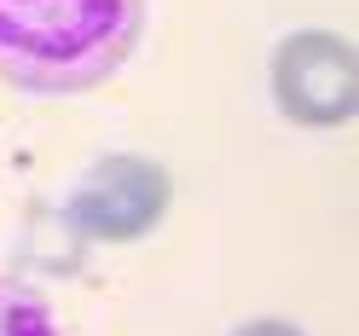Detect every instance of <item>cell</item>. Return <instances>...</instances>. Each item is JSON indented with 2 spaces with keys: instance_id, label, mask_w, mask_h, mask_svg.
<instances>
[{
  "instance_id": "cell-1",
  "label": "cell",
  "mask_w": 359,
  "mask_h": 336,
  "mask_svg": "<svg viewBox=\"0 0 359 336\" xmlns=\"http://www.w3.org/2000/svg\"><path fill=\"white\" fill-rule=\"evenodd\" d=\"M145 0H0V81L24 93H87L133 58Z\"/></svg>"
},
{
  "instance_id": "cell-2",
  "label": "cell",
  "mask_w": 359,
  "mask_h": 336,
  "mask_svg": "<svg viewBox=\"0 0 359 336\" xmlns=\"http://www.w3.org/2000/svg\"><path fill=\"white\" fill-rule=\"evenodd\" d=\"M174 203V174L145 151L93 156L64 191V227L81 243H140L163 227Z\"/></svg>"
},
{
  "instance_id": "cell-3",
  "label": "cell",
  "mask_w": 359,
  "mask_h": 336,
  "mask_svg": "<svg viewBox=\"0 0 359 336\" xmlns=\"http://www.w3.org/2000/svg\"><path fill=\"white\" fill-rule=\"evenodd\" d=\"M266 93L296 128H342L359 116V47L336 29H290L266 53Z\"/></svg>"
},
{
  "instance_id": "cell-4",
  "label": "cell",
  "mask_w": 359,
  "mask_h": 336,
  "mask_svg": "<svg viewBox=\"0 0 359 336\" xmlns=\"http://www.w3.org/2000/svg\"><path fill=\"white\" fill-rule=\"evenodd\" d=\"M0 336H64L58 313L47 307V296L18 278H0Z\"/></svg>"
},
{
  "instance_id": "cell-5",
  "label": "cell",
  "mask_w": 359,
  "mask_h": 336,
  "mask_svg": "<svg viewBox=\"0 0 359 336\" xmlns=\"http://www.w3.org/2000/svg\"><path fill=\"white\" fill-rule=\"evenodd\" d=\"M226 336H307L296 319H278V313H261V319H243V325H232Z\"/></svg>"
}]
</instances>
